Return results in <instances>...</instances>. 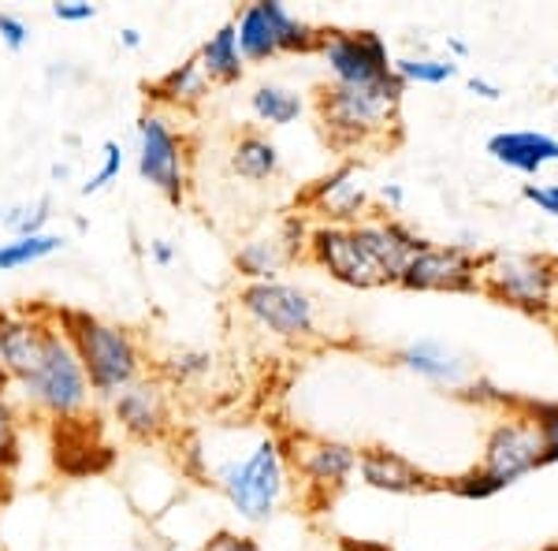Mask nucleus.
I'll return each mask as SVG.
<instances>
[{"label": "nucleus", "instance_id": "f257e3e1", "mask_svg": "<svg viewBox=\"0 0 558 551\" xmlns=\"http://www.w3.org/2000/svg\"><path fill=\"white\" fill-rule=\"evenodd\" d=\"M52 324L60 336L71 343V350L83 361V373L89 381V392L101 399H116L128 384L142 376V343L131 328L112 324L89 310H75V306H57Z\"/></svg>", "mask_w": 558, "mask_h": 551}, {"label": "nucleus", "instance_id": "f03ea898", "mask_svg": "<svg viewBox=\"0 0 558 551\" xmlns=\"http://www.w3.org/2000/svg\"><path fill=\"white\" fill-rule=\"evenodd\" d=\"M402 97H407V83L395 71L373 86L328 83L317 94L320 128L336 149H357L373 139H384L391 128H399Z\"/></svg>", "mask_w": 558, "mask_h": 551}, {"label": "nucleus", "instance_id": "7ed1b4c3", "mask_svg": "<svg viewBox=\"0 0 558 551\" xmlns=\"http://www.w3.org/2000/svg\"><path fill=\"white\" fill-rule=\"evenodd\" d=\"M481 295L510 306L529 318L551 321L558 306V257L521 254V250H484L481 254Z\"/></svg>", "mask_w": 558, "mask_h": 551}, {"label": "nucleus", "instance_id": "20e7f679", "mask_svg": "<svg viewBox=\"0 0 558 551\" xmlns=\"http://www.w3.org/2000/svg\"><path fill=\"white\" fill-rule=\"evenodd\" d=\"M287 451L276 436L257 440L254 451L220 466L216 488L250 526H268L287 495Z\"/></svg>", "mask_w": 558, "mask_h": 551}, {"label": "nucleus", "instance_id": "39448f33", "mask_svg": "<svg viewBox=\"0 0 558 551\" xmlns=\"http://www.w3.org/2000/svg\"><path fill=\"white\" fill-rule=\"evenodd\" d=\"M23 392L26 406L34 414L49 421H71V418H83L94 403V392H89V381L83 373V361L71 350V343L60 336H52L49 343V355L38 366V373L26 376L23 384H15Z\"/></svg>", "mask_w": 558, "mask_h": 551}, {"label": "nucleus", "instance_id": "423d86ee", "mask_svg": "<svg viewBox=\"0 0 558 551\" xmlns=\"http://www.w3.org/2000/svg\"><path fill=\"white\" fill-rule=\"evenodd\" d=\"M235 38L246 64H265L279 52H317L324 31L305 23L279 0H254L235 15Z\"/></svg>", "mask_w": 558, "mask_h": 551}, {"label": "nucleus", "instance_id": "0eeeda50", "mask_svg": "<svg viewBox=\"0 0 558 551\" xmlns=\"http://www.w3.org/2000/svg\"><path fill=\"white\" fill-rule=\"evenodd\" d=\"M239 310L283 343H310L317 339V302L310 291L287 279H268V284H242L239 287Z\"/></svg>", "mask_w": 558, "mask_h": 551}, {"label": "nucleus", "instance_id": "6e6552de", "mask_svg": "<svg viewBox=\"0 0 558 551\" xmlns=\"http://www.w3.org/2000/svg\"><path fill=\"white\" fill-rule=\"evenodd\" d=\"M138 176L153 191H160L172 205L186 202L191 187V142L183 131L172 128L165 112H142L138 116Z\"/></svg>", "mask_w": 558, "mask_h": 551}, {"label": "nucleus", "instance_id": "1a4fd4ad", "mask_svg": "<svg viewBox=\"0 0 558 551\" xmlns=\"http://www.w3.org/2000/svg\"><path fill=\"white\" fill-rule=\"evenodd\" d=\"M481 254L462 242H428L410 257L399 287L417 295H481Z\"/></svg>", "mask_w": 558, "mask_h": 551}, {"label": "nucleus", "instance_id": "9d476101", "mask_svg": "<svg viewBox=\"0 0 558 551\" xmlns=\"http://www.w3.org/2000/svg\"><path fill=\"white\" fill-rule=\"evenodd\" d=\"M317 52L339 86H373L395 71V57L376 31H324Z\"/></svg>", "mask_w": 558, "mask_h": 551}, {"label": "nucleus", "instance_id": "9b49d317", "mask_svg": "<svg viewBox=\"0 0 558 551\" xmlns=\"http://www.w3.org/2000/svg\"><path fill=\"white\" fill-rule=\"evenodd\" d=\"M313 224L305 220V213H287L272 231H260L254 239H246L235 250V273L246 284H268L279 279L287 265H294L305 247H310Z\"/></svg>", "mask_w": 558, "mask_h": 551}, {"label": "nucleus", "instance_id": "f8f14e48", "mask_svg": "<svg viewBox=\"0 0 558 551\" xmlns=\"http://www.w3.org/2000/svg\"><path fill=\"white\" fill-rule=\"evenodd\" d=\"M539 455H544L539 432L533 429V421H529L525 414L514 410V414H502V418L492 424L488 440H484L481 466L488 469L495 481L502 484V492H507L521 477L536 474Z\"/></svg>", "mask_w": 558, "mask_h": 551}, {"label": "nucleus", "instance_id": "ddd939ff", "mask_svg": "<svg viewBox=\"0 0 558 551\" xmlns=\"http://www.w3.org/2000/svg\"><path fill=\"white\" fill-rule=\"evenodd\" d=\"M283 451H287V463L299 469V477L310 492L331 495L357 474V447L347 444V440L294 432Z\"/></svg>", "mask_w": 558, "mask_h": 551}, {"label": "nucleus", "instance_id": "4468645a", "mask_svg": "<svg viewBox=\"0 0 558 551\" xmlns=\"http://www.w3.org/2000/svg\"><path fill=\"white\" fill-rule=\"evenodd\" d=\"M354 239L365 250L368 265L376 268L384 287H399L410 257L428 247L425 235H417V228H410L407 220H399V216H373V213L354 224Z\"/></svg>", "mask_w": 558, "mask_h": 551}, {"label": "nucleus", "instance_id": "2eb2a0df", "mask_svg": "<svg viewBox=\"0 0 558 551\" xmlns=\"http://www.w3.org/2000/svg\"><path fill=\"white\" fill-rule=\"evenodd\" d=\"M52 336H57V324L49 310H0V366L12 376V387L38 373Z\"/></svg>", "mask_w": 558, "mask_h": 551}, {"label": "nucleus", "instance_id": "dca6fc26", "mask_svg": "<svg viewBox=\"0 0 558 551\" xmlns=\"http://www.w3.org/2000/svg\"><path fill=\"white\" fill-rule=\"evenodd\" d=\"M305 254H310L313 265L324 268V273L343 287H354V291L384 287L380 276H376V268L368 265L365 250L357 247L354 228H343V224H313Z\"/></svg>", "mask_w": 558, "mask_h": 551}, {"label": "nucleus", "instance_id": "f3484780", "mask_svg": "<svg viewBox=\"0 0 558 551\" xmlns=\"http://www.w3.org/2000/svg\"><path fill=\"white\" fill-rule=\"evenodd\" d=\"M116 463V451L105 444L101 421L89 418H71V421H52V466L71 481L83 477L108 474Z\"/></svg>", "mask_w": 558, "mask_h": 551}, {"label": "nucleus", "instance_id": "a211bd4d", "mask_svg": "<svg viewBox=\"0 0 558 551\" xmlns=\"http://www.w3.org/2000/svg\"><path fill=\"white\" fill-rule=\"evenodd\" d=\"M368 205H373V194L365 191L354 160H343V165L324 171L302 194L305 213H317L320 224H343V228H354L357 220H365Z\"/></svg>", "mask_w": 558, "mask_h": 551}, {"label": "nucleus", "instance_id": "6ab92c4d", "mask_svg": "<svg viewBox=\"0 0 558 551\" xmlns=\"http://www.w3.org/2000/svg\"><path fill=\"white\" fill-rule=\"evenodd\" d=\"M112 403V421L128 432L131 440H160L172 429V403H168V387L157 376H138L134 384L123 387Z\"/></svg>", "mask_w": 558, "mask_h": 551}, {"label": "nucleus", "instance_id": "aec40b11", "mask_svg": "<svg viewBox=\"0 0 558 551\" xmlns=\"http://www.w3.org/2000/svg\"><path fill=\"white\" fill-rule=\"evenodd\" d=\"M357 481L387 495H425L444 488V481H436L428 469H421L402 451H391L384 444L357 447Z\"/></svg>", "mask_w": 558, "mask_h": 551}, {"label": "nucleus", "instance_id": "412c9836", "mask_svg": "<svg viewBox=\"0 0 558 551\" xmlns=\"http://www.w3.org/2000/svg\"><path fill=\"white\" fill-rule=\"evenodd\" d=\"M395 361H399L407 373L421 376V381H428L436 387H447V392H462L476 376L473 361L465 355H458L451 343H444V339H413L395 355Z\"/></svg>", "mask_w": 558, "mask_h": 551}, {"label": "nucleus", "instance_id": "4be33fe9", "mask_svg": "<svg viewBox=\"0 0 558 551\" xmlns=\"http://www.w3.org/2000/svg\"><path fill=\"white\" fill-rule=\"evenodd\" d=\"M488 153L495 165L539 176L547 165H558V139L547 131H499L488 139Z\"/></svg>", "mask_w": 558, "mask_h": 551}, {"label": "nucleus", "instance_id": "5701e85b", "mask_svg": "<svg viewBox=\"0 0 558 551\" xmlns=\"http://www.w3.org/2000/svg\"><path fill=\"white\" fill-rule=\"evenodd\" d=\"M197 68L209 79L213 86H235L242 75H246V60L239 52V38H235V23L216 26L209 38L197 49Z\"/></svg>", "mask_w": 558, "mask_h": 551}, {"label": "nucleus", "instance_id": "b1692460", "mask_svg": "<svg viewBox=\"0 0 558 551\" xmlns=\"http://www.w3.org/2000/svg\"><path fill=\"white\" fill-rule=\"evenodd\" d=\"M146 94H149V101L168 105V108H197L213 94V83L202 75L197 57H191V60H183V64H175L172 71H165L157 83H149Z\"/></svg>", "mask_w": 558, "mask_h": 551}, {"label": "nucleus", "instance_id": "393cba45", "mask_svg": "<svg viewBox=\"0 0 558 551\" xmlns=\"http://www.w3.org/2000/svg\"><path fill=\"white\" fill-rule=\"evenodd\" d=\"M279 146L268 139L265 131H242L231 146V171L239 179H250V183H268V179L279 176Z\"/></svg>", "mask_w": 558, "mask_h": 551}, {"label": "nucleus", "instance_id": "a878e982", "mask_svg": "<svg viewBox=\"0 0 558 551\" xmlns=\"http://www.w3.org/2000/svg\"><path fill=\"white\" fill-rule=\"evenodd\" d=\"M250 112H254V120L265 123V128H291L305 112V101L299 89H291L283 83H260L254 94H250Z\"/></svg>", "mask_w": 558, "mask_h": 551}, {"label": "nucleus", "instance_id": "bb28decb", "mask_svg": "<svg viewBox=\"0 0 558 551\" xmlns=\"http://www.w3.org/2000/svg\"><path fill=\"white\" fill-rule=\"evenodd\" d=\"M64 250V235L45 231V235H12L8 242H0V273H20L26 265L52 257Z\"/></svg>", "mask_w": 558, "mask_h": 551}, {"label": "nucleus", "instance_id": "cd10ccee", "mask_svg": "<svg viewBox=\"0 0 558 551\" xmlns=\"http://www.w3.org/2000/svg\"><path fill=\"white\" fill-rule=\"evenodd\" d=\"M395 75L407 86H444L458 75V60L451 57H399L395 60Z\"/></svg>", "mask_w": 558, "mask_h": 551}, {"label": "nucleus", "instance_id": "c85d7f7f", "mask_svg": "<svg viewBox=\"0 0 558 551\" xmlns=\"http://www.w3.org/2000/svg\"><path fill=\"white\" fill-rule=\"evenodd\" d=\"M23 463V414L20 406L0 399V477H12Z\"/></svg>", "mask_w": 558, "mask_h": 551}, {"label": "nucleus", "instance_id": "c756f323", "mask_svg": "<svg viewBox=\"0 0 558 551\" xmlns=\"http://www.w3.org/2000/svg\"><path fill=\"white\" fill-rule=\"evenodd\" d=\"M518 410L533 421V429L539 432V444H544V455H539V469L544 466H558V403L551 399H525L518 403Z\"/></svg>", "mask_w": 558, "mask_h": 551}, {"label": "nucleus", "instance_id": "7c9ffc66", "mask_svg": "<svg viewBox=\"0 0 558 551\" xmlns=\"http://www.w3.org/2000/svg\"><path fill=\"white\" fill-rule=\"evenodd\" d=\"M444 488L451 495H458V500H470V503H484V500H495V495L502 492V484L495 481V477L484 469L481 463L470 466L465 474H454V477H447Z\"/></svg>", "mask_w": 558, "mask_h": 551}, {"label": "nucleus", "instance_id": "2f4dec72", "mask_svg": "<svg viewBox=\"0 0 558 551\" xmlns=\"http://www.w3.org/2000/svg\"><path fill=\"white\" fill-rule=\"evenodd\" d=\"M160 373L168 376L172 384H191V381H202V376L213 373V355L209 350H175L172 358L160 366Z\"/></svg>", "mask_w": 558, "mask_h": 551}, {"label": "nucleus", "instance_id": "473e14b6", "mask_svg": "<svg viewBox=\"0 0 558 551\" xmlns=\"http://www.w3.org/2000/svg\"><path fill=\"white\" fill-rule=\"evenodd\" d=\"M49 216H52V202L49 197H38V202H31V205H15V209H8L4 216H0V224L12 228L15 235H45L49 231Z\"/></svg>", "mask_w": 558, "mask_h": 551}, {"label": "nucleus", "instance_id": "72a5a7b5", "mask_svg": "<svg viewBox=\"0 0 558 551\" xmlns=\"http://www.w3.org/2000/svg\"><path fill=\"white\" fill-rule=\"evenodd\" d=\"M120 171H123V146L116 139H108L101 146V165H97V171L86 179L83 187H78V194H83V197L101 194L108 183H116V179H120Z\"/></svg>", "mask_w": 558, "mask_h": 551}, {"label": "nucleus", "instance_id": "f704fd0d", "mask_svg": "<svg viewBox=\"0 0 558 551\" xmlns=\"http://www.w3.org/2000/svg\"><path fill=\"white\" fill-rule=\"evenodd\" d=\"M521 197H525L529 205H536L544 216L558 220V183H525L521 187Z\"/></svg>", "mask_w": 558, "mask_h": 551}, {"label": "nucleus", "instance_id": "c9c22d12", "mask_svg": "<svg viewBox=\"0 0 558 551\" xmlns=\"http://www.w3.org/2000/svg\"><path fill=\"white\" fill-rule=\"evenodd\" d=\"M205 551H265V548H260L254 537H246V532L220 529V532H213V537L205 540Z\"/></svg>", "mask_w": 558, "mask_h": 551}, {"label": "nucleus", "instance_id": "e433bc0d", "mask_svg": "<svg viewBox=\"0 0 558 551\" xmlns=\"http://www.w3.org/2000/svg\"><path fill=\"white\" fill-rule=\"evenodd\" d=\"M0 41H4L12 52H20V49H26V41H31V26H26L20 15L0 12Z\"/></svg>", "mask_w": 558, "mask_h": 551}, {"label": "nucleus", "instance_id": "4c0bfd02", "mask_svg": "<svg viewBox=\"0 0 558 551\" xmlns=\"http://www.w3.org/2000/svg\"><path fill=\"white\" fill-rule=\"evenodd\" d=\"M52 15H57L60 23H89V20H97V4H86V0H60V4H52Z\"/></svg>", "mask_w": 558, "mask_h": 551}, {"label": "nucleus", "instance_id": "58836bf2", "mask_svg": "<svg viewBox=\"0 0 558 551\" xmlns=\"http://www.w3.org/2000/svg\"><path fill=\"white\" fill-rule=\"evenodd\" d=\"M376 202H380L387 213H402V205H407V191H402V183H380Z\"/></svg>", "mask_w": 558, "mask_h": 551}, {"label": "nucleus", "instance_id": "ea45409f", "mask_svg": "<svg viewBox=\"0 0 558 551\" xmlns=\"http://www.w3.org/2000/svg\"><path fill=\"white\" fill-rule=\"evenodd\" d=\"M149 257H153V265H160V268H168L175 261V247L168 239H153L149 242Z\"/></svg>", "mask_w": 558, "mask_h": 551}, {"label": "nucleus", "instance_id": "a19ab883", "mask_svg": "<svg viewBox=\"0 0 558 551\" xmlns=\"http://www.w3.org/2000/svg\"><path fill=\"white\" fill-rule=\"evenodd\" d=\"M470 94H473V97H481V101H499V97H502V89L495 86L492 79L473 75V79H470Z\"/></svg>", "mask_w": 558, "mask_h": 551}, {"label": "nucleus", "instance_id": "79ce46f5", "mask_svg": "<svg viewBox=\"0 0 558 551\" xmlns=\"http://www.w3.org/2000/svg\"><path fill=\"white\" fill-rule=\"evenodd\" d=\"M339 548L343 551H395L387 540H357V537H339Z\"/></svg>", "mask_w": 558, "mask_h": 551}, {"label": "nucleus", "instance_id": "37998d69", "mask_svg": "<svg viewBox=\"0 0 558 551\" xmlns=\"http://www.w3.org/2000/svg\"><path fill=\"white\" fill-rule=\"evenodd\" d=\"M120 45H123V49H138V45H142V31H138V26H123V31H120Z\"/></svg>", "mask_w": 558, "mask_h": 551}, {"label": "nucleus", "instance_id": "c03bdc74", "mask_svg": "<svg viewBox=\"0 0 558 551\" xmlns=\"http://www.w3.org/2000/svg\"><path fill=\"white\" fill-rule=\"evenodd\" d=\"M447 49H451V57H470V45L462 38H447Z\"/></svg>", "mask_w": 558, "mask_h": 551}, {"label": "nucleus", "instance_id": "a18cd8bd", "mask_svg": "<svg viewBox=\"0 0 558 551\" xmlns=\"http://www.w3.org/2000/svg\"><path fill=\"white\" fill-rule=\"evenodd\" d=\"M8 392H12V376H8L4 366H0V399H8Z\"/></svg>", "mask_w": 558, "mask_h": 551}, {"label": "nucleus", "instance_id": "49530a36", "mask_svg": "<svg viewBox=\"0 0 558 551\" xmlns=\"http://www.w3.org/2000/svg\"><path fill=\"white\" fill-rule=\"evenodd\" d=\"M539 551H558V540H555V544H544V548H539Z\"/></svg>", "mask_w": 558, "mask_h": 551}, {"label": "nucleus", "instance_id": "de8ad7c7", "mask_svg": "<svg viewBox=\"0 0 558 551\" xmlns=\"http://www.w3.org/2000/svg\"><path fill=\"white\" fill-rule=\"evenodd\" d=\"M0 216H4V213H0Z\"/></svg>", "mask_w": 558, "mask_h": 551}]
</instances>
